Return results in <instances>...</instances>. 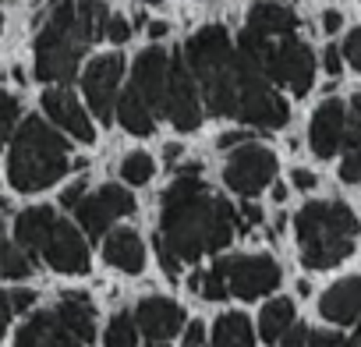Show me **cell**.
I'll return each mask as SVG.
<instances>
[{"label": "cell", "mask_w": 361, "mask_h": 347, "mask_svg": "<svg viewBox=\"0 0 361 347\" xmlns=\"http://www.w3.org/2000/svg\"><path fill=\"white\" fill-rule=\"evenodd\" d=\"M32 252H39L57 273H68V276L89 273V248H85V238H82L78 227L68 224V220H57V217H54V224L43 231V238L36 241Z\"/></svg>", "instance_id": "cell-10"}, {"label": "cell", "mask_w": 361, "mask_h": 347, "mask_svg": "<svg viewBox=\"0 0 361 347\" xmlns=\"http://www.w3.org/2000/svg\"><path fill=\"white\" fill-rule=\"evenodd\" d=\"M206 301H224L227 298V280H224V269L220 262L209 269V273H199V287H195Z\"/></svg>", "instance_id": "cell-28"}, {"label": "cell", "mask_w": 361, "mask_h": 347, "mask_svg": "<svg viewBox=\"0 0 361 347\" xmlns=\"http://www.w3.org/2000/svg\"><path fill=\"white\" fill-rule=\"evenodd\" d=\"M290 322H294V301H290V298H276V301H269V305L262 308L259 333H262V340L276 343V340H280V333H283Z\"/></svg>", "instance_id": "cell-25"}, {"label": "cell", "mask_w": 361, "mask_h": 347, "mask_svg": "<svg viewBox=\"0 0 361 347\" xmlns=\"http://www.w3.org/2000/svg\"><path fill=\"white\" fill-rule=\"evenodd\" d=\"M0 29H4V15H0Z\"/></svg>", "instance_id": "cell-49"}, {"label": "cell", "mask_w": 361, "mask_h": 347, "mask_svg": "<svg viewBox=\"0 0 361 347\" xmlns=\"http://www.w3.org/2000/svg\"><path fill=\"white\" fill-rule=\"evenodd\" d=\"M15 121H18V99L11 92H0V149H4V142L11 138Z\"/></svg>", "instance_id": "cell-30"}, {"label": "cell", "mask_w": 361, "mask_h": 347, "mask_svg": "<svg viewBox=\"0 0 361 347\" xmlns=\"http://www.w3.org/2000/svg\"><path fill=\"white\" fill-rule=\"evenodd\" d=\"M166 29H170L166 22H152V25H149V36H152V39H159V36H166Z\"/></svg>", "instance_id": "cell-45"}, {"label": "cell", "mask_w": 361, "mask_h": 347, "mask_svg": "<svg viewBox=\"0 0 361 347\" xmlns=\"http://www.w3.org/2000/svg\"><path fill=\"white\" fill-rule=\"evenodd\" d=\"M241 217H245L248 224H259V220H262V209L252 206V202H245V206H241Z\"/></svg>", "instance_id": "cell-44"}, {"label": "cell", "mask_w": 361, "mask_h": 347, "mask_svg": "<svg viewBox=\"0 0 361 347\" xmlns=\"http://www.w3.org/2000/svg\"><path fill=\"white\" fill-rule=\"evenodd\" d=\"M357 308H361V280L357 276H343L340 284H333L319 298L322 319H329L336 326H354L357 322Z\"/></svg>", "instance_id": "cell-18"}, {"label": "cell", "mask_w": 361, "mask_h": 347, "mask_svg": "<svg viewBox=\"0 0 361 347\" xmlns=\"http://www.w3.org/2000/svg\"><path fill=\"white\" fill-rule=\"evenodd\" d=\"M298 248L308 269H333L354 255L357 217L343 202H308L298 217Z\"/></svg>", "instance_id": "cell-4"}, {"label": "cell", "mask_w": 361, "mask_h": 347, "mask_svg": "<svg viewBox=\"0 0 361 347\" xmlns=\"http://www.w3.org/2000/svg\"><path fill=\"white\" fill-rule=\"evenodd\" d=\"M135 340H138V326H135L131 315H117V319L106 326V343H110V347H128V343H135Z\"/></svg>", "instance_id": "cell-29"}, {"label": "cell", "mask_w": 361, "mask_h": 347, "mask_svg": "<svg viewBox=\"0 0 361 347\" xmlns=\"http://www.w3.org/2000/svg\"><path fill=\"white\" fill-rule=\"evenodd\" d=\"M54 315H57V322L64 326V333H68L75 343L96 340V308H92V301H89L85 294L68 291V294L61 298V305L54 308Z\"/></svg>", "instance_id": "cell-17"}, {"label": "cell", "mask_w": 361, "mask_h": 347, "mask_svg": "<svg viewBox=\"0 0 361 347\" xmlns=\"http://www.w3.org/2000/svg\"><path fill=\"white\" fill-rule=\"evenodd\" d=\"M0 227H4V224H0Z\"/></svg>", "instance_id": "cell-50"}, {"label": "cell", "mask_w": 361, "mask_h": 347, "mask_svg": "<svg viewBox=\"0 0 361 347\" xmlns=\"http://www.w3.org/2000/svg\"><path fill=\"white\" fill-rule=\"evenodd\" d=\"M121 75H124V57H121V54L96 57V61L85 68V75H82L85 99H89L92 114H96L103 124H110V121H114V99H117Z\"/></svg>", "instance_id": "cell-11"}, {"label": "cell", "mask_w": 361, "mask_h": 347, "mask_svg": "<svg viewBox=\"0 0 361 347\" xmlns=\"http://www.w3.org/2000/svg\"><path fill=\"white\" fill-rule=\"evenodd\" d=\"M248 138H252L248 131H227V135H220V149H234V145H241Z\"/></svg>", "instance_id": "cell-42"}, {"label": "cell", "mask_w": 361, "mask_h": 347, "mask_svg": "<svg viewBox=\"0 0 361 347\" xmlns=\"http://www.w3.org/2000/svg\"><path fill=\"white\" fill-rule=\"evenodd\" d=\"M8 322H11V301H8V294H4V291H0V336H4Z\"/></svg>", "instance_id": "cell-43"}, {"label": "cell", "mask_w": 361, "mask_h": 347, "mask_svg": "<svg viewBox=\"0 0 361 347\" xmlns=\"http://www.w3.org/2000/svg\"><path fill=\"white\" fill-rule=\"evenodd\" d=\"M75 209H78V224L85 227V234H89V238H103L114 220L135 213V195H131L128 188L106 185V188H99V192L89 195V199L82 195Z\"/></svg>", "instance_id": "cell-12"}, {"label": "cell", "mask_w": 361, "mask_h": 347, "mask_svg": "<svg viewBox=\"0 0 361 347\" xmlns=\"http://www.w3.org/2000/svg\"><path fill=\"white\" fill-rule=\"evenodd\" d=\"M54 209H47V206H32V209H25V213H18V220H15V234H18V245H25V248H36V241L43 238V231L54 224Z\"/></svg>", "instance_id": "cell-24"}, {"label": "cell", "mask_w": 361, "mask_h": 347, "mask_svg": "<svg viewBox=\"0 0 361 347\" xmlns=\"http://www.w3.org/2000/svg\"><path fill=\"white\" fill-rule=\"evenodd\" d=\"M213 343H220V347H245V343H252V322H248V315H241V312L220 315L216 326H213Z\"/></svg>", "instance_id": "cell-23"}, {"label": "cell", "mask_w": 361, "mask_h": 347, "mask_svg": "<svg viewBox=\"0 0 361 347\" xmlns=\"http://www.w3.org/2000/svg\"><path fill=\"white\" fill-rule=\"evenodd\" d=\"M199 170L202 166L195 163L192 174L177 178L166 188L163 209H159V227H163L159 238L180 262H199L202 255L220 252L241 231L234 206L227 199L209 195V188L199 178Z\"/></svg>", "instance_id": "cell-2"}, {"label": "cell", "mask_w": 361, "mask_h": 347, "mask_svg": "<svg viewBox=\"0 0 361 347\" xmlns=\"http://www.w3.org/2000/svg\"><path fill=\"white\" fill-rule=\"evenodd\" d=\"M156 252H159V266L166 269V276H170V280H177V276H180V259L163 245V238H159V234H156Z\"/></svg>", "instance_id": "cell-33"}, {"label": "cell", "mask_w": 361, "mask_h": 347, "mask_svg": "<svg viewBox=\"0 0 361 347\" xmlns=\"http://www.w3.org/2000/svg\"><path fill=\"white\" fill-rule=\"evenodd\" d=\"M252 32H262V36H283V32H294L298 29V15L280 4V0H259V4L248 11V25Z\"/></svg>", "instance_id": "cell-20"}, {"label": "cell", "mask_w": 361, "mask_h": 347, "mask_svg": "<svg viewBox=\"0 0 361 347\" xmlns=\"http://www.w3.org/2000/svg\"><path fill=\"white\" fill-rule=\"evenodd\" d=\"M322 68L329 71V78H336V75L343 71V61H340V50H336L333 43H329V47H326V54H322Z\"/></svg>", "instance_id": "cell-36"}, {"label": "cell", "mask_w": 361, "mask_h": 347, "mask_svg": "<svg viewBox=\"0 0 361 347\" xmlns=\"http://www.w3.org/2000/svg\"><path fill=\"white\" fill-rule=\"evenodd\" d=\"M238 50L262 78L290 85L298 96H305L315 85V57H312L308 43H301L294 32L262 36V32L245 29L238 39Z\"/></svg>", "instance_id": "cell-6"}, {"label": "cell", "mask_w": 361, "mask_h": 347, "mask_svg": "<svg viewBox=\"0 0 361 347\" xmlns=\"http://www.w3.org/2000/svg\"><path fill=\"white\" fill-rule=\"evenodd\" d=\"M103 259H106L110 266H117L121 273H142V269H145V245H142V238H138L135 231L121 227V231L106 234V241H103Z\"/></svg>", "instance_id": "cell-19"}, {"label": "cell", "mask_w": 361, "mask_h": 347, "mask_svg": "<svg viewBox=\"0 0 361 347\" xmlns=\"http://www.w3.org/2000/svg\"><path fill=\"white\" fill-rule=\"evenodd\" d=\"M343 124H347V106L340 99H322L319 110L312 114V128H308V142L319 159H329L340 152Z\"/></svg>", "instance_id": "cell-15"}, {"label": "cell", "mask_w": 361, "mask_h": 347, "mask_svg": "<svg viewBox=\"0 0 361 347\" xmlns=\"http://www.w3.org/2000/svg\"><path fill=\"white\" fill-rule=\"evenodd\" d=\"M96 43L92 29L82 22L75 0H54L50 22L43 25L36 39V78L39 82H71L78 75V61Z\"/></svg>", "instance_id": "cell-5"}, {"label": "cell", "mask_w": 361, "mask_h": 347, "mask_svg": "<svg viewBox=\"0 0 361 347\" xmlns=\"http://www.w3.org/2000/svg\"><path fill=\"white\" fill-rule=\"evenodd\" d=\"M298 294H301V298H308V294H312V284H305V280H301V284H298Z\"/></svg>", "instance_id": "cell-47"}, {"label": "cell", "mask_w": 361, "mask_h": 347, "mask_svg": "<svg viewBox=\"0 0 361 347\" xmlns=\"http://www.w3.org/2000/svg\"><path fill=\"white\" fill-rule=\"evenodd\" d=\"M340 25H343V15H340V11H333V8H329V11H326V15H322V29H326V32H329V36H333V32H340Z\"/></svg>", "instance_id": "cell-41"}, {"label": "cell", "mask_w": 361, "mask_h": 347, "mask_svg": "<svg viewBox=\"0 0 361 347\" xmlns=\"http://www.w3.org/2000/svg\"><path fill=\"white\" fill-rule=\"evenodd\" d=\"M220 269L227 280V294H238L245 301H255L280 284V266L269 255H227L220 259Z\"/></svg>", "instance_id": "cell-8"}, {"label": "cell", "mask_w": 361, "mask_h": 347, "mask_svg": "<svg viewBox=\"0 0 361 347\" xmlns=\"http://www.w3.org/2000/svg\"><path fill=\"white\" fill-rule=\"evenodd\" d=\"M114 114L124 124V131H131V135H152L156 131V114L142 103V96L135 89H128L121 99H114Z\"/></svg>", "instance_id": "cell-22"}, {"label": "cell", "mask_w": 361, "mask_h": 347, "mask_svg": "<svg viewBox=\"0 0 361 347\" xmlns=\"http://www.w3.org/2000/svg\"><path fill=\"white\" fill-rule=\"evenodd\" d=\"M340 57H347V64H350V68H361V32H357V29H350V36H347V43H343Z\"/></svg>", "instance_id": "cell-34"}, {"label": "cell", "mask_w": 361, "mask_h": 347, "mask_svg": "<svg viewBox=\"0 0 361 347\" xmlns=\"http://www.w3.org/2000/svg\"><path fill=\"white\" fill-rule=\"evenodd\" d=\"M152 174H156V163L149 152H128L121 159V178L128 185H145V181H152Z\"/></svg>", "instance_id": "cell-27"}, {"label": "cell", "mask_w": 361, "mask_h": 347, "mask_svg": "<svg viewBox=\"0 0 361 347\" xmlns=\"http://www.w3.org/2000/svg\"><path fill=\"white\" fill-rule=\"evenodd\" d=\"M294 188L312 192V188H315V174H312V170H294Z\"/></svg>", "instance_id": "cell-40"}, {"label": "cell", "mask_w": 361, "mask_h": 347, "mask_svg": "<svg viewBox=\"0 0 361 347\" xmlns=\"http://www.w3.org/2000/svg\"><path fill=\"white\" fill-rule=\"evenodd\" d=\"M103 36H106V39H114V43H128V39H131V25H128V18H121V15H110V18H106V29H103Z\"/></svg>", "instance_id": "cell-32"}, {"label": "cell", "mask_w": 361, "mask_h": 347, "mask_svg": "<svg viewBox=\"0 0 361 347\" xmlns=\"http://www.w3.org/2000/svg\"><path fill=\"white\" fill-rule=\"evenodd\" d=\"M142 4H159V0H142Z\"/></svg>", "instance_id": "cell-48"}, {"label": "cell", "mask_w": 361, "mask_h": 347, "mask_svg": "<svg viewBox=\"0 0 361 347\" xmlns=\"http://www.w3.org/2000/svg\"><path fill=\"white\" fill-rule=\"evenodd\" d=\"M68 163H71L68 142L43 117H25L22 131L15 135V145H11L8 181L18 192H43L64 178Z\"/></svg>", "instance_id": "cell-3"}, {"label": "cell", "mask_w": 361, "mask_h": 347, "mask_svg": "<svg viewBox=\"0 0 361 347\" xmlns=\"http://www.w3.org/2000/svg\"><path fill=\"white\" fill-rule=\"evenodd\" d=\"M64 343H75V340L64 333L54 312H36L18 329V347H64Z\"/></svg>", "instance_id": "cell-21"}, {"label": "cell", "mask_w": 361, "mask_h": 347, "mask_svg": "<svg viewBox=\"0 0 361 347\" xmlns=\"http://www.w3.org/2000/svg\"><path fill=\"white\" fill-rule=\"evenodd\" d=\"M185 329V343H202L206 340V326L202 322H188V326H180Z\"/></svg>", "instance_id": "cell-39"}, {"label": "cell", "mask_w": 361, "mask_h": 347, "mask_svg": "<svg viewBox=\"0 0 361 347\" xmlns=\"http://www.w3.org/2000/svg\"><path fill=\"white\" fill-rule=\"evenodd\" d=\"M269 185H273V181H269ZM273 199H276V202H283V199H287V185H280V181H276V185H273Z\"/></svg>", "instance_id": "cell-46"}, {"label": "cell", "mask_w": 361, "mask_h": 347, "mask_svg": "<svg viewBox=\"0 0 361 347\" xmlns=\"http://www.w3.org/2000/svg\"><path fill=\"white\" fill-rule=\"evenodd\" d=\"M163 114L177 131H195L202 124V106H199V85L185 57L166 61V89H163Z\"/></svg>", "instance_id": "cell-7"}, {"label": "cell", "mask_w": 361, "mask_h": 347, "mask_svg": "<svg viewBox=\"0 0 361 347\" xmlns=\"http://www.w3.org/2000/svg\"><path fill=\"white\" fill-rule=\"evenodd\" d=\"M82 195H85V181H75V185H68V188H64V195H61V206H64V209H75Z\"/></svg>", "instance_id": "cell-37"}, {"label": "cell", "mask_w": 361, "mask_h": 347, "mask_svg": "<svg viewBox=\"0 0 361 347\" xmlns=\"http://www.w3.org/2000/svg\"><path fill=\"white\" fill-rule=\"evenodd\" d=\"M166 54L159 47H149L145 54H138L135 71H131V89L142 96V103L159 117L163 114V89H166Z\"/></svg>", "instance_id": "cell-14"}, {"label": "cell", "mask_w": 361, "mask_h": 347, "mask_svg": "<svg viewBox=\"0 0 361 347\" xmlns=\"http://www.w3.org/2000/svg\"><path fill=\"white\" fill-rule=\"evenodd\" d=\"M185 54L195 85L202 89L206 106L216 117H241L245 124L266 131H276L290 121V110L280 99V92L241 57V50L231 47L220 25L199 29L185 43Z\"/></svg>", "instance_id": "cell-1"}, {"label": "cell", "mask_w": 361, "mask_h": 347, "mask_svg": "<svg viewBox=\"0 0 361 347\" xmlns=\"http://www.w3.org/2000/svg\"><path fill=\"white\" fill-rule=\"evenodd\" d=\"M305 343H312V347H336V343H343V336L340 333H326V329H308V336H305Z\"/></svg>", "instance_id": "cell-35"}, {"label": "cell", "mask_w": 361, "mask_h": 347, "mask_svg": "<svg viewBox=\"0 0 361 347\" xmlns=\"http://www.w3.org/2000/svg\"><path fill=\"white\" fill-rule=\"evenodd\" d=\"M8 301H11V312H25V308L36 305V294L32 291H15V294H8Z\"/></svg>", "instance_id": "cell-38"}, {"label": "cell", "mask_w": 361, "mask_h": 347, "mask_svg": "<svg viewBox=\"0 0 361 347\" xmlns=\"http://www.w3.org/2000/svg\"><path fill=\"white\" fill-rule=\"evenodd\" d=\"M43 110L50 114L54 124H61V128H64L68 135H75L78 142H92V138H96V128H92L89 114L82 110V103H78L71 92H64V89L43 92Z\"/></svg>", "instance_id": "cell-16"}, {"label": "cell", "mask_w": 361, "mask_h": 347, "mask_svg": "<svg viewBox=\"0 0 361 347\" xmlns=\"http://www.w3.org/2000/svg\"><path fill=\"white\" fill-rule=\"evenodd\" d=\"M135 326L149 343H163V340L180 333V326H185V308L170 298H145L135 308Z\"/></svg>", "instance_id": "cell-13"}, {"label": "cell", "mask_w": 361, "mask_h": 347, "mask_svg": "<svg viewBox=\"0 0 361 347\" xmlns=\"http://www.w3.org/2000/svg\"><path fill=\"white\" fill-rule=\"evenodd\" d=\"M0 276H4V280H25V276H32V259L22 252V245L0 241Z\"/></svg>", "instance_id": "cell-26"}, {"label": "cell", "mask_w": 361, "mask_h": 347, "mask_svg": "<svg viewBox=\"0 0 361 347\" xmlns=\"http://www.w3.org/2000/svg\"><path fill=\"white\" fill-rule=\"evenodd\" d=\"M273 178H276V156L266 145H255L252 138H248V145H241L227 159V170H224L227 188L238 192V195H245V199L259 195Z\"/></svg>", "instance_id": "cell-9"}, {"label": "cell", "mask_w": 361, "mask_h": 347, "mask_svg": "<svg viewBox=\"0 0 361 347\" xmlns=\"http://www.w3.org/2000/svg\"><path fill=\"white\" fill-rule=\"evenodd\" d=\"M343 166H340V178L347 185H357L361 181V149H343Z\"/></svg>", "instance_id": "cell-31"}]
</instances>
